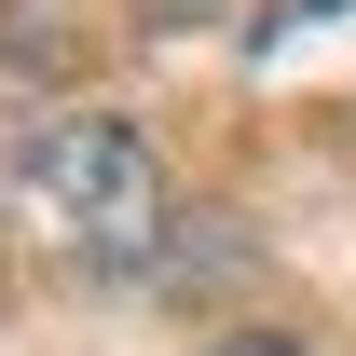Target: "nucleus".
<instances>
[{"instance_id": "nucleus-1", "label": "nucleus", "mask_w": 356, "mask_h": 356, "mask_svg": "<svg viewBox=\"0 0 356 356\" xmlns=\"http://www.w3.org/2000/svg\"><path fill=\"white\" fill-rule=\"evenodd\" d=\"M14 192L83 274H137L165 247V165H151V137L124 110H42L14 137Z\"/></svg>"}, {"instance_id": "nucleus-2", "label": "nucleus", "mask_w": 356, "mask_h": 356, "mask_svg": "<svg viewBox=\"0 0 356 356\" xmlns=\"http://www.w3.org/2000/svg\"><path fill=\"white\" fill-rule=\"evenodd\" d=\"M220 356H302V343H220Z\"/></svg>"}, {"instance_id": "nucleus-3", "label": "nucleus", "mask_w": 356, "mask_h": 356, "mask_svg": "<svg viewBox=\"0 0 356 356\" xmlns=\"http://www.w3.org/2000/svg\"><path fill=\"white\" fill-rule=\"evenodd\" d=\"M274 14H343V0H274Z\"/></svg>"}]
</instances>
